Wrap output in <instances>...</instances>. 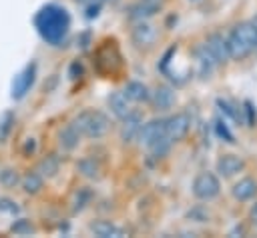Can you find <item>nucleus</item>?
I'll return each mask as SVG.
<instances>
[{"mask_svg":"<svg viewBox=\"0 0 257 238\" xmlns=\"http://www.w3.org/2000/svg\"><path fill=\"white\" fill-rule=\"evenodd\" d=\"M34 24H36V30L40 32V36L46 42L58 44L64 38L68 26H70V18H68V14H66L64 8L54 6V4H48V6H44L36 14Z\"/></svg>","mask_w":257,"mask_h":238,"instance_id":"obj_1","label":"nucleus"},{"mask_svg":"<svg viewBox=\"0 0 257 238\" xmlns=\"http://www.w3.org/2000/svg\"><path fill=\"white\" fill-rule=\"evenodd\" d=\"M229 58L243 60L257 48V22H239L225 38Z\"/></svg>","mask_w":257,"mask_h":238,"instance_id":"obj_2","label":"nucleus"},{"mask_svg":"<svg viewBox=\"0 0 257 238\" xmlns=\"http://www.w3.org/2000/svg\"><path fill=\"white\" fill-rule=\"evenodd\" d=\"M72 124L86 138H102L110 130V118L100 110H82Z\"/></svg>","mask_w":257,"mask_h":238,"instance_id":"obj_3","label":"nucleus"},{"mask_svg":"<svg viewBox=\"0 0 257 238\" xmlns=\"http://www.w3.org/2000/svg\"><path fill=\"white\" fill-rule=\"evenodd\" d=\"M191 190H193V196H195L197 200L209 202V200L217 198V196H219V192H221L219 176H217V174H213V172H201V174H197V176H195Z\"/></svg>","mask_w":257,"mask_h":238,"instance_id":"obj_4","label":"nucleus"},{"mask_svg":"<svg viewBox=\"0 0 257 238\" xmlns=\"http://www.w3.org/2000/svg\"><path fill=\"white\" fill-rule=\"evenodd\" d=\"M189 128H191V118L185 112H179V114L165 118V134L171 142H181L187 136Z\"/></svg>","mask_w":257,"mask_h":238,"instance_id":"obj_5","label":"nucleus"},{"mask_svg":"<svg viewBox=\"0 0 257 238\" xmlns=\"http://www.w3.org/2000/svg\"><path fill=\"white\" fill-rule=\"evenodd\" d=\"M34 78H36V64L30 62V64L14 78V82H12V98H14V100L24 98V94L32 88Z\"/></svg>","mask_w":257,"mask_h":238,"instance_id":"obj_6","label":"nucleus"},{"mask_svg":"<svg viewBox=\"0 0 257 238\" xmlns=\"http://www.w3.org/2000/svg\"><path fill=\"white\" fill-rule=\"evenodd\" d=\"M131 38H133L137 48H151L157 42V28L145 20H139L137 26L133 28Z\"/></svg>","mask_w":257,"mask_h":238,"instance_id":"obj_7","label":"nucleus"},{"mask_svg":"<svg viewBox=\"0 0 257 238\" xmlns=\"http://www.w3.org/2000/svg\"><path fill=\"white\" fill-rule=\"evenodd\" d=\"M203 46L207 48V52L211 54V58L215 60V64H223V62H227V60H229L227 42H225L223 34H219V32H213V34H209Z\"/></svg>","mask_w":257,"mask_h":238,"instance_id":"obj_8","label":"nucleus"},{"mask_svg":"<svg viewBox=\"0 0 257 238\" xmlns=\"http://www.w3.org/2000/svg\"><path fill=\"white\" fill-rule=\"evenodd\" d=\"M245 170V160L237 154H223L217 160V172L223 178H233Z\"/></svg>","mask_w":257,"mask_h":238,"instance_id":"obj_9","label":"nucleus"},{"mask_svg":"<svg viewBox=\"0 0 257 238\" xmlns=\"http://www.w3.org/2000/svg\"><path fill=\"white\" fill-rule=\"evenodd\" d=\"M143 126V114L137 110H131L124 118H122V128H120V138L122 142H133L135 138H139Z\"/></svg>","mask_w":257,"mask_h":238,"instance_id":"obj_10","label":"nucleus"},{"mask_svg":"<svg viewBox=\"0 0 257 238\" xmlns=\"http://www.w3.org/2000/svg\"><path fill=\"white\" fill-rule=\"evenodd\" d=\"M161 136H165V118H153V120H149L147 124L141 126L139 140H141L145 146H149L153 140H157V138H161Z\"/></svg>","mask_w":257,"mask_h":238,"instance_id":"obj_11","label":"nucleus"},{"mask_svg":"<svg viewBox=\"0 0 257 238\" xmlns=\"http://www.w3.org/2000/svg\"><path fill=\"white\" fill-rule=\"evenodd\" d=\"M231 194H233V198L239 200V202L251 200V198L257 194V180H253V178H241L239 182L233 184Z\"/></svg>","mask_w":257,"mask_h":238,"instance_id":"obj_12","label":"nucleus"},{"mask_svg":"<svg viewBox=\"0 0 257 238\" xmlns=\"http://www.w3.org/2000/svg\"><path fill=\"white\" fill-rule=\"evenodd\" d=\"M76 170L80 172V176L84 178H90V180H98L102 176V168H100V162L92 156H86V158H80L76 162Z\"/></svg>","mask_w":257,"mask_h":238,"instance_id":"obj_13","label":"nucleus"},{"mask_svg":"<svg viewBox=\"0 0 257 238\" xmlns=\"http://www.w3.org/2000/svg\"><path fill=\"white\" fill-rule=\"evenodd\" d=\"M122 94H124L126 100H131V102H147V100L151 98L149 88H147L143 82H139V80H131V82H126Z\"/></svg>","mask_w":257,"mask_h":238,"instance_id":"obj_14","label":"nucleus"},{"mask_svg":"<svg viewBox=\"0 0 257 238\" xmlns=\"http://www.w3.org/2000/svg\"><path fill=\"white\" fill-rule=\"evenodd\" d=\"M108 108H110V112L118 118V120H122L128 112H131V106H128V100H126V96L122 94V92H110L108 94Z\"/></svg>","mask_w":257,"mask_h":238,"instance_id":"obj_15","label":"nucleus"},{"mask_svg":"<svg viewBox=\"0 0 257 238\" xmlns=\"http://www.w3.org/2000/svg\"><path fill=\"white\" fill-rule=\"evenodd\" d=\"M58 142H60V146L64 148V150H74L76 146H78V142H80V132H78V128L70 122V124H66L60 132H58Z\"/></svg>","mask_w":257,"mask_h":238,"instance_id":"obj_16","label":"nucleus"},{"mask_svg":"<svg viewBox=\"0 0 257 238\" xmlns=\"http://www.w3.org/2000/svg\"><path fill=\"white\" fill-rule=\"evenodd\" d=\"M153 104L159 110H169L175 104V92L169 86H157L153 92Z\"/></svg>","mask_w":257,"mask_h":238,"instance_id":"obj_17","label":"nucleus"},{"mask_svg":"<svg viewBox=\"0 0 257 238\" xmlns=\"http://www.w3.org/2000/svg\"><path fill=\"white\" fill-rule=\"evenodd\" d=\"M88 228H90V232H94L100 238H110V236H122L124 234L118 226H114L108 220H94V222H90Z\"/></svg>","mask_w":257,"mask_h":238,"instance_id":"obj_18","label":"nucleus"},{"mask_svg":"<svg viewBox=\"0 0 257 238\" xmlns=\"http://www.w3.org/2000/svg\"><path fill=\"white\" fill-rule=\"evenodd\" d=\"M58 166H60L58 156H56V154H48V156H44V158L38 162L36 172H38L42 178H52V176H56Z\"/></svg>","mask_w":257,"mask_h":238,"instance_id":"obj_19","label":"nucleus"},{"mask_svg":"<svg viewBox=\"0 0 257 238\" xmlns=\"http://www.w3.org/2000/svg\"><path fill=\"white\" fill-rule=\"evenodd\" d=\"M195 56H197V64H199V74L203 78H209V74L213 72V66H215V60L211 58V54L207 52L205 46H199L195 50Z\"/></svg>","mask_w":257,"mask_h":238,"instance_id":"obj_20","label":"nucleus"},{"mask_svg":"<svg viewBox=\"0 0 257 238\" xmlns=\"http://www.w3.org/2000/svg\"><path fill=\"white\" fill-rule=\"evenodd\" d=\"M157 10H159V6L141 0L139 4L131 6V10H128V18H131V20H137V22H139V20H147V18H151Z\"/></svg>","mask_w":257,"mask_h":238,"instance_id":"obj_21","label":"nucleus"},{"mask_svg":"<svg viewBox=\"0 0 257 238\" xmlns=\"http://www.w3.org/2000/svg\"><path fill=\"white\" fill-rule=\"evenodd\" d=\"M22 188L26 194H36L40 192L42 188V176L38 172H28L24 178H22Z\"/></svg>","mask_w":257,"mask_h":238,"instance_id":"obj_22","label":"nucleus"},{"mask_svg":"<svg viewBox=\"0 0 257 238\" xmlns=\"http://www.w3.org/2000/svg\"><path fill=\"white\" fill-rule=\"evenodd\" d=\"M217 106H219V110L227 116V118H231L233 122H243V116H241V108L239 106H235V104H231V102H227V100H217Z\"/></svg>","mask_w":257,"mask_h":238,"instance_id":"obj_23","label":"nucleus"},{"mask_svg":"<svg viewBox=\"0 0 257 238\" xmlns=\"http://www.w3.org/2000/svg\"><path fill=\"white\" fill-rule=\"evenodd\" d=\"M171 140L167 138V134L165 136H161V138H157V140H153L151 144H149V148H151V152L157 156V158H163V156H167L169 154V150H171Z\"/></svg>","mask_w":257,"mask_h":238,"instance_id":"obj_24","label":"nucleus"},{"mask_svg":"<svg viewBox=\"0 0 257 238\" xmlns=\"http://www.w3.org/2000/svg\"><path fill=\"white\" fill-rule=\"evenodd\" d=\"M12 124H14V112L6 110L0 114V142H4L12 130Z\"/></svg>","mask_w":257,"mask_h":238,"instance_id":"obj_25","label":"nucleus"},{"mask_svg":"<svg viewBox=\"0 0 257 238\" xmlns=\"http://www.w3.org/2000/svg\"><path fill=\"white\" fill-rule=\"evenodd\" d=\"M90 190L88 188H80L76 194H74V200H72V212L76 214V212H80L86 204H88V200H90Z\"/></svg>","mask_w":257,"mask_h":238,"instance_id":"obj_26","label":"nucleus"},{"mask_svg":"<svg viewBox=\"0 0 257 238\" xmlns=\"http://www.w3.org/2000/svg\"><path fill=\"white\" fill-rule=\"evenodd\" d=\"M18 182H20V176H18L16 170H12V168H4V170L0 172V184H2V186H6V188H14Z\"/></svg>","mask_w":257,"mask_h":238,"instance_id":"obj_27","label":"nucleus"},{"mask_svg":"<svg viewBox=\"0 0 257 238\" xmlns=\"http://www.w3.org/2000/svg\"><path fill=\"white\" fill-rule=\"evenodd\" d=\"M215 132H217V136H219V138H223L225 142L235 144V136H233V134H231V130L227 128L225 120H221V118H217V120H215Z\"/></svg>","mask_w":257,"mask_h":238,"instance_id":"obj_28","label":"nucleus"},{"mask_svg":"<svg viewBox=\"0 0 257 238\" xmlns=\"http://www.w3.org/2000/svg\"><path fill=\"white\" fill-rule=\"evenodd\" d=\"M10 230H12L14 234H32V232H34V226L30 224V220H26V218H18V220L12 222Z\"/></svg>","mask_w":257,"mask_h":238,"instance_id":"obj_29","label":"nucleus"},{"mask_svg":"<svg viewBox=\"0 0 257 238\" xmlns=\"http://www.w3.org/2000/svg\"><path fill=\"white\" fill-rule=\"evenodd\" d=\"M243 112L247 114L245 116V124L247 126H255V122H257V112H255V106H253V102H249V100H245L243 102Z\"/></svg>","mask_w":257,"mask_h":238,"instance_id":"obj_30","label":"nucleus"},{"mask_svg":"<svg viewBox=\"0 0 257 238\" xmlns=\"http://www.w3.org/2000/svg\"><path fill=\"white\" fill-rule=\"evenodd\" d=\"M0 210L2 212H10V214H16L18 212V206H16V202H12L8 198H0Z\"/></svg>","mask_w":257,"mask_h":238,"instance_id":"obj_31","label":"nucleus"},{"mask_svg":"<svg viewBox=\"0 0 257 238\" xmlns=\"http://www.w3.org/2000/svg\"><path fill=\"white\" fill-rule=\"evenodd\" d=\"M36 152V140L34 138H26V142H24V146H22V154L24 156H30V154H34Z\"/></svg>","mask_w":257,"mask_h":238,"instance_id":"obj_32","label":"nucleus"},{"mask_svg":"<svg viewBox=\"0 0 257 238\" xmlns=\"http://www.w3.org/2000/svg\"><path fill=\"white\" fill-rule=\"evenodd\" d=\"M80 74H82V66H80V62H72V64H70V72H68L70 80L80 78Z\"/></svg>","mask_w":257,"mask_h":238,"instance_id":"obj_33","label":"nucleus"},{"mask_svg":"<svg viewBox=\"0 0 257 238\" xmlns=\"http://www.w3.org/2000/svg\"><path fill=\"white\" fill-rule=\"evenodd\" d=\"M98 10H100V4L96 2H90V6H88V10H86V18H96L98 16Z\"/></svg>","mask_w":257,"mask_h":238,"instance_id":"obj_34","label":"nucleus"},{"mask_svg":"<svg viewBox=\"0 0 257 238\" xmlns=\"http://www.w3.org/2000/svg\"><path fill=\"white\" fill-rule=\"evenodd\" d=\"M249 218L253 222V226H257V202L251 206V212H249Z\"/></svg>","mask_w":257,"mask_h":238,"instance_id":"obj_35","label":"nucleus"},{"mask_svg":"<svg viewBox=\"0 0 257 238\" xmlns=\"http://www.w3.org/2000/svg\"><path fill=\"white\" fill-rule=\"evenodd\" d=\"M143 2H149V4H155V6H161V0H143Z\"/></svg>","mask_w":257,"mask_h":238,"instance_id":"obj_36","label":"nucleus"}]
</instances>
